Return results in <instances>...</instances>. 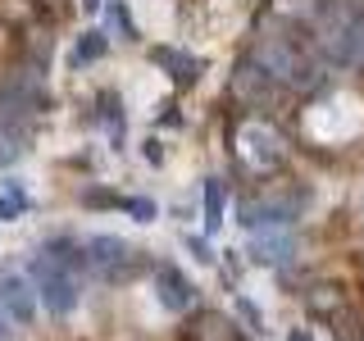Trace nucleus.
I'll list each match as a JSON object with an SVG mask.
<instances>
[{"instance_id": "5", "label": "nucleus", "mask_w": 364, "mask_h": 341, "mask_svg": "<svg viewBox=\"0 0 364 341\" xmlns=\"http://www.w3.org/2000/svg\"><path fill=\"white\" fill-rule=\"evenodd\" d=\"M37 250H41L46 259H55L60 269L77 273V278L87 273V246H82V237H73V232H50Z\"/></svg>"}, {"instance_id": "10", "label": "nucleus", "mask_w": 364, "mask_h": 341, "mask_svg": "<svg viewBox=\"0 0 364 341\" xmlns=\"http://www.w3.org/2000/svg\"><path fill=\"white\" fill-rule=\"evenodd\" d=\"M205 237H214L219 232V223H223V205H228V182L223 178H205Z\"/></svg>"}, {"instance_id": "15", "label": "nucleus", "mask_w": 364, "mask_h": 341, "mask_svg": "<svg viewBox=\"0 0 364 341\" xmlns=\"http://www.w3.org/2000/svg\"><path fill=\"white\" fill-rule=\"evenodd\" d=\"M105 23L119 32L123 41H136V23H132V14H128V5H123V0H109V5H105Z\"/></svg>"}, {"instance_id": "18", "label": "nucleus", "mask_w": 364, "mask_h": 341, "mask_svg": "<svg viewBox=\"0 0 364 341\" xmlns=\"http://www.w3.org/2000/svg\"><path fill=\"white\" fill-rule=\"evenodd\" d=\"M141 155H146V159H151V164H164V146H159V141H155V136H151V141H146V146H141Z\"/></svg>"}, {"instance_id": "17", "label": "nucleus", "mask_w": 364, "mask_h": 341, "mask_svg": "<svg viewBox=\"0 0 364 341\" xmlns=\"http://www.w3.org/2000/svg\"><path fill=\"white\" fill-rule=\"evenodd\" d=\"M182 242H187V250L200 259V264H214V250H210V242H205V237H182Z\"/></svg>"}, {"instance_id": "8", "label": "nucleus", "mask_w": 364, "mask_h": 341, "mask_svg": "<svg viewBox=\"0 0 364 341\" xmlns=\"http://www.w3.org/2000/svg\"><path fill=\"white\" fill-rule=\"evenodd\" d=\"M109 55V28H87L82 37L73 41V50H68V64L73 68H87L96 60H105Z\"/></svg>"}, {"instance_id": "13", "label": "nucleus", "mask_w": 364, "mask_h": 341, "mask_svg": "<svg viewBox=\"0 0 364 341\" xmlns=\"http://www.w3.org/2000/svg\"><path fill=\"white\" fill-rule=\"evenodd\" d=\"M23 155H28V132L23 128H0V173H5L9 164H18Z\"/></svg>"}, {"instance_id": "14", "label": "nucleus", "mask_w": 364, "mask_h": 341, "mask_svg": "<svg viewBox=\"0 0 364 341\" xmlns=\"http://www.w3.org/2000/svg\"><path fill=\"white\" fill-rule=\"evenodd\" d=\"M77 205H82V210H123V196L109 191V187H82L77 191Z\"/></svg>"}, {"instance_id": "2", "label": "nucleus", "mask_w": 364, "mask_h": 341, "mask_svg": "<svg viewBox=\"0 0 364 341\" xmlns=\"http://www.w3.org/2000/svg\"><path fill=\"white\" fill-rule=\"evenodd\" d=\"M82 246H87V273H96V278L109 282V287H123V282H132L136 273L146 269L141 250H132L123 237H114V232L82 237Z\"/></svg>"}, {"instance_id": "1", "label": "nucleus", "mask_w": 364, "mask_h": 341, "mask_svg": "<svg viewBox=\"0 0 364 341\" xmlns=\"http://www.w3.org/2000/svg\"><path fill=\"white\" fill-rule=\"evenodd\" d=\"M28 282H32V291H37V305L46 314H55V318H64V314H73L77 310V301H82V282H77V273H68L60 269L55 259H46L41 250L28 259Z\"/></svg>"}, {"instance_id": "16", "label": "nucleus", "mask_w": 364, "mask_h": 341, "mask_svg": "<svg viewBox=\"0 0 364 341\" xmlns=\"http://www.w3.org/2000/svg\"><path fill=\"white\" fill-rule=\"evenodd\" d=\"M123 214H132L136 223H155L159 205H155L151 196H123Z\"/></svg>"}, {"instance_id": "11", "label": "nucleus", "mask_w": 364, "mask_h": 341, "mask_svg": "<svg viewBox=\"0 0 364 341\" xmlns=\"http://www.w3.org/2000/svg\"><path fill=\"white\" fill-rule=\"evenodd\" d=\"M96 123L114 136V146L123 141V100H119V91H100L96 96Z\"/></svg>"}, {"instance_id": "4", "label": "nucleus", "mask_w": 364, "mask_h": 341, "mask_svg": "<svg viewBox=\"0 0 364 341\" xmlns=\"http://www.w3.org/2000/svg\"><path fill=\"white\" fill-rule=\"evenodd\" d=\"M155 296H159V305H164L168 314H182V310H191L196 305V282L187 278L178 264H155Z\"/></svg>"}, {"instance_id": "19", "label": "nucleus", "mask_w": 364, "mask_h": 341, "mask_svg": "<svg viewBox=\"0 0 364 341\" xmlns=\"http://www.w3.org/2000/svg\"><path fill=\"white\" fill-rule=\"evenodd\" d=\"M0 341H14V323H9L5 314H0Z\"/></svg>"}, {"instance_id": "21", "label": "nucleus", "mask_w": 364, "mask_h": 341, "mask_svg": "<svg viewBox=\"0 0 364 341\" xmlns=\"http://www.w3.org/2000/svg\"><path fill=\"white\" fill-rule=\"evenodd\" d=\"M287 341H310V337H305V332H291V337H287Z\"/></svg>"}, {"instance_id": "20", "label": "nucleus", "mask_w": 364, "mask_h": 341, "mask_svg": "<svg viewBox=\"0 0 364 341\" xmlns=\"http://www.w3.org/2000/svg\"><path fill=\"white\" fill-rule=\"evenodd\" d=\"M82 9H87V14H96V9H100V0H82Z\"/></svg>"}, {"instance_id": "12", "label": "nucleus", "mask_w": 364, "mask_h": 341, "mask_svg": "<svg viewBox=\"0 0 364 341\" xmlns=\"http://www.w3.org/2000/svg\"><path fill=\"white\" fill-rule=\"evenodd\" d=\"M28 210H32V196L18 187L14 178H5V187H0V223H14V219H23Z\"/></svg>"}, {"instance_id": "3", "label": "nucleus", "mask_w": 364, "mask_h": 341, "mask_svg": "<svg viewBox=\"0 0 364 341\" xmlns=\"http://www.w3.org/2000/svg\"><path fill=\"white\" fill-rule=\"evenodd\" d=\"M37 291H32L28 273H0V314L14 328H32L37 323Z\"/></svg>"}, {"instance_id": "7", "label": "nucleus", "mask_w": 364, "mask_h": 341, "mask_svg": "<svg viewBox=\"0 0 364 341\" xmlns=\"http://www.w3.org/2000/svg\"><path fill=\"white\" fill-rule=\"evenodd\" d=\"M151 60L164 68L178 87H191L200 77V60H196V55H187V50H178V45H151Z\"/></svg>"}, {"instance_id": "9", "label": "nucleus", "mask_w": 364, "mask_h": 341, "mask_svg": "<svg viewBox=\"0 0 364 341\" xmlns=\"http://www.w3.org/2000/svg\"><path fill=\"white\" fill-rule=\"evenodd\" d=\"M246 155L255 159V168H273V164H282V141L273 136L269 128H250L246 136Z\"/></svg>"}, {"instance_id": "6", "label": "nucleus", "mask_w": 364, "mask_h": 341, "mask_svg": "<svg viewBox=\"0 0 364 341\" xmlns=\"http://www.w3.org/2000/svg\"><path fill=\"white\" fill-rule=\"evenodd\" d=\"M291 255H296V242L287 227H269V232L250 237V259H259V264H287Z\"/></svg>"}]
</instances>
